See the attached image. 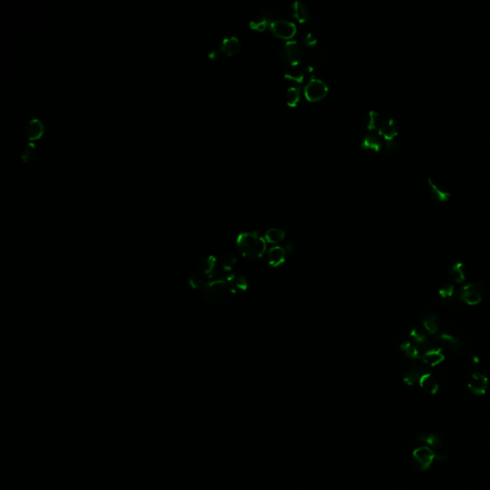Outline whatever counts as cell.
I'll use <instances>...</instances> for the list:
<instances>
[{
    "label": "cell",
    "instance_id": "6da1fadb",
    "mask_svg": "<svg viewBox=\"0 0 490 490\" xmlns=\"http://www.w3.org/2000/svg\"><path fill=\"white\" fill-rule=\"evenodd\" d=\"M236 259L227 255L222 258L207 256L200 260L195 272L190 277L189 283L211 305H220L244 289L245 279L232 272Z\"/></svg>",
    "mask_w": 490,
    "mask_h": 490
},
{
    "label": "cell",
    "instance_id": "7a4b0ae2",
    "mask_svg": "<svg viewBox=\"0 0 490 490\" xmlns=\"http://www.w3.org/2000/svg\"><path fill=\"white\" fill-rule=\"evenodd\" d=\"M237 247L246 259L256 260L260 259L266 250V240L257 232L241 233L237 240Z\"/></svg>",
    "mask_w": 490,
    "mask_h": 490
},
{
    "label": "cell",
    "instance_id": "3957f363",
    "mask_svg": "<svg viewBox=\"0 0 490 490\" xmlns=\"http://www.w3.org/2000/svg\"><path fill=\"white\" fill-rule=\"evenodd\" d=\"M459 299L468 306H477L482 303L483 288L480 283H469L459 289Z\"/></svg>",
    "mask_w": 490,
    "mask_h": 490
},
{
    "label": "cell",
    "instance_id": "277c9868",
    "mask_svg": "<svg viewBox=\"0 0 490 490\" xmlns=\"http://www.w3.org/2000/svg\"><path fill=\"white\" fill-rule=\"evenodd\" d=\"M413 464L420 471H427L436 459L435 454L427 445H421L414 448L412 453Z\"/></svg>",
    "mask_w": 490,
    "mask_h": 490
},
{
    "label": "cell",
    "instance_id": "5b68a950",
    "mask_svg": "<svg viewBox=\"0 0 490 490\" xmlns=\"http://www.w3.org/2000/svg\"><path fill=\"white\" fill-rule=\"evenodd\" d=\"M418 438L420 442L424 443L425 445L428 446L435 454L437 460L444 461L447 459L448 456L445 449L444 438L442 436H438L437 434H427V435H421Z\"/></svg>",
    "mask_w": 490,
    "mask_h": 490
},
{
    "label": "cell",
    "instance_id": "8992f818",
    "mask_svg": "<svg viewBox=\"0 0 490 490\" xmlns=\"http://www.w3.org/2000/svg\"><path fill=\"white\" fill-rule=\"evenodd\" d=\"M329 91L327 84L317 77H312L305 86V96L308 101H319Z\"/></svg>",
    "mask_w": 490,
    "mask_h": 490
},
{
    "label": "cell",
    "instance_id": "52a82bcc",
    "mask_svg": "<svg viewBox=\"0 0 490 490\" xmlns=\"http://www.w3.org/2000/svg\"><path fill=\"white\" fill-rule=\"evenodd\" d=\"M427 182H428L430 191H431V195L432 198L435 199L437 202H446L450 195V189L446 184L436 178V176H427Z\"/></svg>",
    "mask_w": 490,
    "mask_h": 490
},
{
    "label": "cell",
    "instance_id": "ba28073f",
    "mask_svg": "<svg viewBox=\"0 0 490 490\" xmlns=\"http://www.w3.org/2000/svg\"><path fill=\"white\" fill-rule=\"evenodd\" d=\"M489 385L488 377L480 372H474L467 381V388L475 396H483L486 394Z\"/></svg>",
    "mask_w": 490,
    "mask_h": 490
},
{
    "label": "cell",
    "instance_id": "9c48e42d",
    "mask_svg": "<svg viewBox=\"0 0 490 490\" xmlns=\"http://www.w3.org/2000/svg\"><path fill=\"white\" fill-rule=\"evenodd\" d=\"M270 29L277 37L283 38H291L297 31L295 23L284 18L274 19L270 23Z\"/></svg>",
    "mask_w": 490,
    "mask_h": 490
},
{
    "label": "cell",
    "instance_id": "30bf717a",
    "mask_svg": "<svg viewBox=\"0 0 490 490\" xmlns=\"http://www.w3.org/2000/svg\"><path fill=\"white\" fill-rule=\"evenodd\" d=\"M283 52L290 64H298L303 58V48L295 39H289L283 44Z\"/></svg>",
    "mask_w": 490,
    "mask_h": 490
},
{
    "label": "cell",
    "instance_id": "8fae6325",
    "mask_svg": "<svg viewBox=\"0 0 490 490\" xmlns=\"http://www.w3.org/2000/svg\"><path fill=\"white\" fill-rule=\"evenodd\" d=\"M421 359L424 364L428 365L430 367H436L444 362L445 356H444L443 349L431 347L428 350L423 352Z\"/></svg>",
    "mask_w": 490,
    "mask_h": 490
},
{
    "label": "cell",
    "instance_id": "7c38bea8",
    "mask_svg": "<svg viewBox=\"0 0 490 490\" xmlns=\"http://www.w3.org/2000/svg\"><path fill=\"white\" fill-rule=\"evenodd\" d=\"M271 18H272L271 11L267 8H262L250 20L249 24L253 29L259 31L264 30L268 24H270L272 21Z\"/></svg>",
    "mask_w": 490,
    "mask_h": 490
},
{
    "label": "cell",
    "instance_id": "4fadbf2b",
    "mask_svg": "<svg viewBox=\"0 0 490 490\" xmlns=\"http://www.w3.org/2000/svg\"><path fill=\"white\" fill-rule=\"evenodd\" d=\"M419 384L421 390L428 395H436L439 390V383L436 380V377L428 372L422 373Z\"/></svg>",
    "mask_w": 490,
    "mask_h": 490
},
{
    "label": "cell",
    "instance_id": "5bb4252c",
    "mask_svg": "<svg viewBox=\"0 0 490 490\" xmlns=\"http://www.w3.org/2000/svg\"><path fill=\"white\" fill-rule=\"evenodd\" d=\"M382 145L381 139L374 132H368L361 142L362 149L368 153H377L381 150Z\"/></svg>",
    "mask_w": 490,
    "mask_h": 490
},
{
    "label": "cell",
    "instance_id": "9a60e30c",
    "mask_svg": "<svg viewBox=\"0 0 490 490\" xmlns=\"http://www.w3.org/2000/svg\"><path fill=\"white\" fill-rule=\"evenodd\" d=\"M378 133L386 140H391L398 135V126L393 118H387L383 120L378 127Z\"/></svg>",
    "mask_w": 490,
    "mask_h": 490
},
{
    "label": "cell",
    "instance_id": "2e32d148",
    "mask_svg": "<svg viewBox=\"0 0 490 490\" xmlns=\"http://www.w3.org/2000/svg\"><path fill=\"white\" fill-rule=\"evenodd\" d=\"M43 130L44 128H43L42 122L38 118H33L27 122L25 128V133L27 138L31 141H33V140L38 139L42 135Z\"/></svg>",
    "mask_w": 490,
    "mask_h": 490
},
{
    "label": "cell",
    "instance_id": "e0dca14e",
    "mask_svg": "<svg viewBox=\"0 0 490 490\" xmlns=\"http://www.w3.org/2000/svg\"><path fill=\"white\" fill-rule=\"evenodd\" d=\"M448 279L451 281L453 283H462L465 279H467V274H465V269L462 262L458 261L453 263L449 270H448Z\"/></svg>",
    "mask_w": 490,
    "mask_h": 490
},
{
    "label": "cell",
    "instance_id": "ac0fdd59",
    "mask_svg": "<svg viewBox=\"0 0 490 490\" xmlns=\"http://www.w3.org/2000/svg\"><path fill=\"white\" fill-rule=\"evenodd\" d=\"M292 15L298 20L299 22L305 23L309 18V12L306 4L300 0H295L291 5Z\"/></svg>",
    "mask_w": 490,
    "mask_h": 490
},
{
    "label": "cell",
    "instance_id": "d6986e66",
    "mask_svg": "<svg viewBox=\"0 0 490 490\" xmlns=\"http://www.w3.org/2000/svg\"><path fill=\"white\" fill-rule=\"evenodd\" d=\"M439 321L440 319L436 313H431L424 317L422 320V325L424 330L430 335H436L439 331Z\"/></svg>",
    "mask_w": 490,
    "mask_h": 490
},
{
    "label": "cell",
    "instance_id": "ffe728a7",
    "mask_svg": "<svg viewBox=\"0 0 490 490\" xmlns=\"http://www.w3.org/2000/svg\"><path fill=\"white\" fill-rule=\"evenodd\" d=\"M287 251L281 246H274L268 254V261L272 266H279L283 263L286 258Z\"/></svg>",
    "mask_w": 490,
    "mask_h": 490
},
{
    "label": "cell",
    "instance_id": "44dd1931",
    "mask_svg": "<svg viewBox=\"0 0 490 490\" xmlns=\"http://www.w3.org/2000/svg\"><path fill=\"white\" fill-rule=\"evenodd\" d=\"M400 349L405 353L406 356H408L411 359H421V355L423 354V351L421 347L415 344L412 340L404 342L400 346Z\"/></svg>",
    "mask_w": 490,
    "mask_h": 490
},
{
    "label": "cell",
    "instance_id": "7402d4cb",
    "mask_svg": "<svg viewBox=\"0 0 490 490\" xmlns=\"http://www.w3.org/2000/svg\"><path fill=\"white\" fill-rule=\"evenodd\" d=\"M222 51L225 52L228 55H234L237 53L238 50L240 49V42L238 38L235 36H231L222 39V44H220Z\"/></svg>",
    "mask_w": 490,
    "mask_h": 490
},
{
    "label": "cell",
    "instance_id": "603a6c76",
    "mask_svg": "<svg viewBox=\"0 0 490 490\" xmlns=\"http://www.w3.org/2000/svg\"><path fill=\"white\" fill-rule=\"evenodd\" d=\"M410 337H411V340L414 342L415 344L418 346H420L423 352H425L426 350H428L429 348H431L432 346L430 344L429 342L428 337L427 335L424 333L423 330H421L419 329H413L411 333H410Z\"/></svg>",
    "mask_w": 490,
    "mask_h": 490
},
{
    "label": "cell",
    "instance_id": "cb8c5ba5",
    "mask_svg": "<svg viewBox=\"0 0 490 490\" xmlns=\"http://www.w3.org/2000/svg\"><path fill=\"white\" fill-rule=\"evenodd\" d=\"M438 294H439L442 299L447 303H455L457 300L459 299V293L457 292L455 286L452 283L445 284L444 286H443L438 290Z\"/></svg>",
    "mask_w": 490,
    "mask_h": 490
},
{
    "label": "cell",
    "instance_id": "d4e9b609",
    "mask_svg": "<svg viewBox=\"0 0 490 490\" xmlns=\"http://www.w3.org/2000/svg\"><path fill=\"white\" fill-rule=\"evenodd\" d=\"M436 338L447 347H449L453 351H457L460 348V341L459 338H457L455 335H452L450 333L440 332L436 334Z\"/></svg>",
    "mask_w": 490,
    "mask_h": 490
},
{
    "label": "cell",
    "instance_id": "484cf974",
    "mask_svg": "<svg viewBox=\"0 0 490 490\" xmlns=\"http://www.w3.org/2000/svg\"><path fill=\"white\" fill-rule=\"evenodd\" d=\"M285 237V234L283 230L280 228H270L266 231L264 238L266 242L272 243V244H278L282 242Z\"/></svg>",
    "mask_w": 490,
    "mask_h": 490
},
{
    "label": "cell",
    "instance_id": "4316f807",
    "mask_svg": "<svg viewBox=\"0 0 490 490\" xmlns=\"http://www.w3.org/2000/svg\"><path fill=\"white\" fill-rule=\"evenodd\" d=\"M304 76H305L304 71L301 69L298 64H290L284 73V77L286 79H289L291 81H294L299 84L304 81Z\"/></svg>",
    "mask_w": 490,
    "mask_h": 490
},
{
    "label": "cell",
    "instance_id": "83f0119b",
    "mask_svg": "<svg viewBox=\"0 0 490 490\" xmlns=\"http://www.w3.org/2000/svg\"><path fill=\"white\" fill-rule=\"evenodd\" d=\"M422 373L423 372H421V370L412 368L409 371H407L405 374L403 375V381L408 386H413L415 383H419V380L421 378Z\"/></svg>",
    "mask_w": 490,
    "mask_h": 490
},
{
    "label": "cell",
    "instance_id": "f1b7e54d",
    "mask_svg": "<svg viewBox=\"0 0 490 490\" xmlns=\"http://www.w3.org/2000/svg\"><path fill=\"white\" fill-rule=\"evenodd\" d=\"M365 122H365L366 127L369 130H374L375 129H378L379 125L381 124L380 115L375 110H370L366 116Z\"/></svg>",
    "mask_w": 490,
    "mask_h": 490
},
{
    "label": "cell",
    "instance_id": "f546056e",
    "mask_svg": "<svg viewBox=\"0 0 490 490\" xmlns=\"http://www.w3.org/2000/svg\"><path fill=\"white\" fill-rule=\"evenodd\" d=\"M300 100V87L292 85L286 90V103L290 107H295Z\"/></svg>",
    "mask_w": 490,
    "mask_h": 490
},
{
    "label": "cell",
    "instance_id": "4dcf8cb0",
    "mask_svg": "<svg viewBox=\"0 0 490 490\" xmlns=\"http://www.w3.org/2000/svg\"><path fill=\"white\" fill-rule=\"evenodd\" d=\"M34 155H35V145L33 143H29L23 149L21 158L24 162H28V161L32 160Z\"/></svg>",
    "mask_w": 490,
    "mask_h": 490
},
{
    "label": "cell",
    "instance_id": "1f68e13d",
    "mask_svg": "<svg viewBox=\"0 0 490 490\" xmlns=\"http://www.w3.org/2000/svg\"><path fill=\"white\" fill-rule=\"evenodd\" d=\"M304 42L305 44L308 46H313L317 43V38L314 34V32L310 30H307L304 38Z\"/></svg>",
    "mask_w": 490,
    "mask_h": 490
},
{
    "label": "cell",
    "instance_id": "d6a6232c",
    "mask_svg": "<svg viewBox=\"0 0 490 490\" xmlns=\"http://www.w3.org/2000/svg\"><path fill=\"white\" fill-rule=\"evenodd\" d=\"M385 148H386V151L388 153H396L398 151V145L397 143V141L395 139H391V140H386V143H385Z\"/></svg>",
    "mask_w": 490,
    "mask_h": 490
},
{
    "label": "cell",
    "instance_id": "836d02e7",
    "mask_svg": "<svg viewBox=\"0 0 490 490\" xmlns=\"http://www.w3.org/2000/svg\"><path fill=\"white\" fill-rule=\"evenodd\" d=\"M220 52H222V48H220V46H219V47H217V48H214V49H213V50H212V51L209 53L208 56H209L211 59H215V58H217V57H218V55H219Z\"/></svg>",
    "mask_w": 490,
    "mask_h": 490
},
{
    "label": "cell",
    "instance_id": "e575fe53",
    "mask_svg": "<svg viewBox=\"0 0 490 490\" xmlns=\"http://www.w3.org/2000/svg\"><path fill=\"white\" fill-rule=\"evenodd\" d=\"M471 364H472L473 366H475V367L479 366V365H480V358H479L478 356H476V355H475V356L472 357V360H471Z\"/></svg>",
    "mask_w": 490,
    "mask_h": 490
}]
</instances>
